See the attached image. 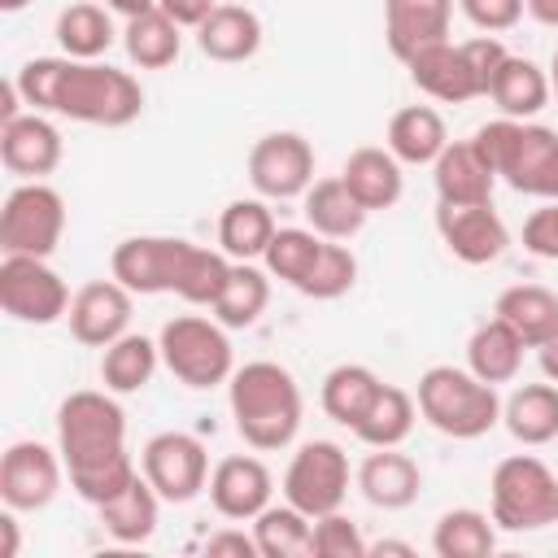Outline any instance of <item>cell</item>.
<instances>
[{
  "instance_id": "obj_1",
  "label": "cell",
  "mask_w": 558,
  "mask_h": 558,
  "mask_svg": "<svg viewBox=\"0 0 558 558\" xmlns=\"http://www.w3.org/2000/svg\"><path fill=\"white\" fill-rule=\"evenodd\" d=\"M57 449L87 506H105L140 475L126 453V410L109 388H78L57 405Z\"/></svg>"
},
{
  "instance_id": "obj_2",
  "label": "cell",
  "mask_w": 558,
  "mask_h": 558,
  "mask_svg": "<svg viewBox=\"0 0 558 558\" xmlns=\"http://www.w3.org/2000/svg\"><path fill=\"white\" fill-rule=\"evenodd\" d=\"M22 100L35 113H57L87 126H131L144 113V87L109 61L35 57L13 74Z\"/></svg>"
},
{
  "instance_id": "obj_3",
  "label": "cell",
  "mask_w": 558,
  "mask_h": 558,
  "mask_svg": "<svg viewBox=\"0 0 558 558\" xmlns=\"http://www.w3.org/2000/svg\"><path fill=\"white\" fill-rule=\"evenodd\" d=\"M109 275L118 283H126L135 296L174 292L187 305L214 310V301L231 275V257L218 248H201L192 240H179V235H131L113 248Z\"/></svg>"
},
{
  "instance_id": "obj_4",
  "label": "cell",
  "mask_w": 558,
  "mask_h": 558,
  "mask_svg": "<svg viewBox=\"0 0 558 558\" xmlns=\"http://www.w3.org/2000/svg\"><path fill=\"white\" fill-rule=\"evenodd\" d=\"M227 401H231L235 432L257 453L288 449L301 432L305 401H301V388H296L292 371L279 366V362L257 357V362L235 366L231 379H227Z\"/></svg>"
},
{
  "instance_id": "obj_5",
  "label": "cell",
  "mask_w": 558,
  "mask_h": 558,
  "mask_svg": "<svg viewBox=\"0 0 558 558\" xmlns=\"http://www.w3.org/2000/svg\"><path fill=\"white\" fill-rule=\"evenodd\" d=\"M471 140L497 179H506L514 192L558 201V131L523 118H497L484 122Z\"/></svg>"
},
{
  "instance_id": "obj_6",
  "label": "cell",
  "mask_w": 558,
  "mask_h": 558,
  "mask_svg": "<svg viewBox=\"0 0 558 558\" xmlns=\"http://www.w3.org/2000/svg\"><path fill=\"white\" fill-rule=\"evenodd\" d=\"M501 61H506V44L497 35H475L466 44L440 39L432 48H418L405 61V70L423 96H432L440 105H466V100L488 96V83Z\"/></svg>"
},
{
  "instance_id": "obj_7",
  "label": "cell",
  "mask_w": 558,
  "mask_h": 558,
  "mask_svg": "<svg viewBox=\"0 0 558 558\" xmlns=\"http://www.w3.org/2000/svg\"><path fill=\"white\" fill-rule=\"evenodd\" d=\"M418 414L453 440H480L501 423L497 384H484L475 371L462 366H427L418 375Z\"/></svg>"
},
{
  "instance_id": "obj_8",
  "label": "cell",
  "mask_w": 558,
  "mask_h": 558,
  "mask_svg": "<svg viewBox=\"0 0 558 558\" xmlns=\"http://www.w3.org/2000/svg\"><path fill=\"white\" fill-rule=\"evenodd\" d=\"M231 327H222L218 318L205 314H174L161 331H157V349H161V366L183 384V388H218L231 379L235 371V353H231Z\"/></svg>"
},
{
  "instance_id": "obj_9",
  "label": "cell",
  "mask_w": 558,
  "mask_h": 558,
  "mask_svg": "<svg viewBox=\"0 0 558 558\" xmlns=\"http://www.w3.org/2000/svg\"><path fill=\"white\" fill-rule=\"evenodd\" d=\"M488 501L501 532H541L558 523V475L536 453H510L493 466Z\"/></svg>"
},
{
  "instance_id": "obj_10",
  "label": "cell",
  "mask_w": 558,
  "mask_h": 558,
  "mask_svg": "<svg viewBox=\"0 0 558 558\" xmlns=\"http://www.w3.org/2000/svg\"><path fill=\"white\" fill-rule=\"evenodd\" d=\"M65 235V201L44 179H22L0 209V248L22 257H52Z\"/></svg>"
},
{
  "instance_id": "obj_11",
  "label": "cell",
  "mask_w": 558,
  "mask_h": 558,
  "mask_svg": "<svg viewBox=\"0 0 558 558\" xmlns=\"http://www.w3.org/2000/svg\"><path fill=\"white\" fill-rule=\"evenodd\" d=\"M349 497V453L336 440H305L283 471V501L310 519L340 510Z\"/></svg>"
},
{
  "instance_id": "obj_12",
  "label": "cell",
  "mask_w": 558,
  "mask_h": 558,
  "mask_svg": "<svg viewBox=\"0 0 558 558\" xmlns=\"http://www.w3.org/2000/svg\"><path fill=\"white\" fill-rule=\"evenodd\" d=\"M70 288L65 279L48 266V257H22V253H4L0 262V305L9 318L31 323V327H48L57 318L70 314Z\"/></svg>"
},
{
  "instance_id": "obj_13",
  "label": "cell",
  "mask_w": 558,
  "mask_h": 558,
  "mask_svg": "<svg viewBox=\"0 0 558 558\" xmlns=\"http://www.w3.org/2000/svg\"><path fill=\"white\" fill-rule=\"evenodd\" d=\"M140 471L161 493V501L187 506L209 484V453L192 432H157L140 453Z\"/></svg>"
},
{
  "instance_id": "obj_14",
  "label": "cell",
  "mask_w": 558,
  "mask_h": 558,
  "mask_svg": "<svg viewBox=\"0 0 558 558\" xmlns=\"http://www.w3.org/2000/svg\"><path fill=\"white\" fill-rule=\"evenodd\" d=\"M61 449L44 445V440H13L0 458V501L17 514L44 510L57 493H61Z\"/></svg>"
},
{
  "instance_id": "obj_15",
  "label": "cell",
  "mask_w": 558,
  "mask_h": 558,
  "mask_svg": "<svg viewBox=\"0 0 558 558\" xmlns=\"http://www.w3.org/2000/svg\"><path fill=\"white\" fill-rule=\"evenodd\" d=\"M248 183L266 201L305 196L314 183V148L296 131H270L248 148Z\"/></svg>"
},
{
  "instance_id": "obj_16",
  "label": "cell",
  "mask_w": 558,
  "mask_h": 558,
  "mask_svg": "<svg viewBox=\"0 0 558 558\" xmlns=\"http://www.w3.org/2000/svg\"><path fill=\"white\" fill-rule=\"evenodd\" d=\"M436 231H440V244L462 266H488L510 244V231H506L501 214L493 209V201H480V205H445V201H436Z\"/></svg>"
},
{
  "instance_id": "obj_17",
  "label": "cell",
  "mask_w": 558,
  "mask_h": 558,
  "mask_svg": "<svg viewBox=\"0 0 558 558\" xmlns=\"http://www.w3.org/2000/svg\"><path fill=\"white\" fill-rule=\"evenodd\" d=\"M131 296L135 292L126 283H118V279H92V283H83L74 292V301H70V314H65L70 336L78 344H87V349L113 344L118 336L131 331Z\"/></svg>"
},
{
  "instance_id": "obj_18",
  "label": "cell",
  "mask_w": 558,
  "mask_h": 558,
  "mask_svg": "<svg viewBox=\"0 0 558 558\" xmlns=\"http://www.w3.org/2000/svg\"><path fill=\"white\" fill-rule=\"evenodd\" d=\"M209 506L231 519V523H253L266 506H270V493H275V480H270V466L253 453H231L222 458L214 471H209Z\"/></svg>"
},
{
  "instance_id": "obj_19",
  "label": "cell",
  "mask_w": 558,
  "mask_h": 558,
  "mask_svg": "<svg viewBox=\"0 0 558 558\" xmlns=\"http://www.w3.org/2000/svg\"><path fill=\"white\" fill-rule=\"evenodd\" d=\"M65 157V140L52 118L44 113H22L0 126V161L17 179H48Z\"/></svg>"
},
{
  "instance_id": "obj_20",
  "label": "cell",
  "mask_w": 558,
  "mask_h": 558,
  "mask_svg": "<svg viewBox=\"0 0 558 558\" xmlns=\"http://www.w3.org/2000/svg\"><path fill=\"white\" fill-rule=\"evenodd\" d=\"M432 183H436V201L445 205H480L493 201L497 170L484 161L475 140H449L445 153L432 161Z\"/></svg>"
},
{
  "instance_id": "obj_21",
  "label": "cell",
  "mask_w": 558,
  "mask_h": 558,
  "mask_svg": "<svg viewBox=\"0 0 558 558\" xmlns=\"http://www.w3.org/2000/svg\"><path fill=\"white\" fill-rule=\"evenodd\" d=\"M453 0H384V35L397 61H410L418 48L449 39Z\"/></svg>"
},
{
  "instance_id": "obj_22",
  "label": "cell",
  "mask_w": 558,
  "mask_h": 558,
  "mask_svg": "<svg viewBox=\"0 0 558 558\" xmlns=\"http://www.w3.org/2000/svg\"><path fill=\"white\" fill-rule=\"evenodd\" d=\"M196 48H201L209 61H218V65L253 61L257 48H262V17H257L248 4L222 0V4L196 26Z\"/></svg>"
},
{
  "instance_id": "obj_23",
  "label": "cell",
  "mask_w": 558,
  "mask_h": 558,
  "mask_svg": "<svg viewBox=\"0 0 558 558\" xmlns=\"http://www.w3.org/2000/svg\"><path fill=\"white\" fill-rule=\"evenodd\" d=\"M357 488L375 510H405V506H414V497L423 488V471L397 445L392 449H375L357 466Z\"/></svg>"
},
{
  "instance_id": "obj_24",
  "label": "cell",
  "mask_w": 558,
  "mask_h": 558,
  "mask_svg": "<svg viewBox=\"0 0 558 558\" xmlns=\"http://www.w3.org/2000/svg\"><path fill=\"white\" fill-rule=\"evenodd\" d=\"M344 187L357 196V205L366 214L375 209H392L405 192V174H401V161L388 153V148H353L344 157V170H340Z\"/></svg>"
},
{
  "instance_id": "obj_25",
  "label": "cell",
  "mask_w": 558,
  "mask_h": 558,
  "mask_svg": "<svg viewBox=\"0 0 558 558\" xmlns=\"http://www.w3.org/2000/svg\"><path fill=\"white\" fill-rule=\"evenodd\" d=\"M549 74L536 65V61H527V57H514V52H506V61L497 65V74H493V83H488V100L501 109V118H523V122H532L545 105H549Z\"/></svg>"
},
{
  "instance_id": "obj_26",
  "label": "cell",
  "mask_w": 558,
  "mask_h": 558,
  "mask_svg": "<svg viewBox=\"0 0 558 558\" xmlns=\"http://www.w3.org/2000/svg\"><path fill=\"white\" fill-rule=\"evenodd\" d=\"M449 144L445 118L432 105H405L388 118V153L401 166H432Z\"/></svg>"
},
{
  "instance_id": "obj_27",
  "label": "cell",
  "mask_w": 558,
  "mask_h": 558,
  "mask_svg": "<svg viewBox=\"0 0 558 558\" xmlns=\"http://www.w3.org/2000/svg\"><path fill=\"white\" fill-rule=\"evenodd\" d=\"M105 532L118 541V545H144L153 532H157V519H161V493L144 480V471L118 493L109 497L105 506H96Z\"/></svg>"
},
{
  "instance_id": "obj_28",
  "label": "cell",
  "mask_w": 558,
  "mask_h": 558,
  "mask_svg": "<svg viewBox=\"0 0 558 558\" xmlns=\"http://www.w3.org/2000/svg\"><path fill=\"white\" fill-rule=\"evenodd\" d=\"M493 314L527 344V349H541L554 331H558V292L541 288V283H514L497 296Z\"/></svg>"
},
{
  "instance_id": "obj_29",
  "label": "cell",
  "mask_w": 558,
  "mask_h": 558,
  "mask_svg": "<svg viewBox=\"0 0 558 558\" xmlns=\"http://www.w3.org/2000/svg\"><path fill=\"white\" fill-rule=\"evenodd\" d=\"M501 423L519 445H549L558 440V384H523L501 401Z\"/></svg>"
},
{
  "instance_id": "obj_30",
  "label": "cell",
  "mask_w": 558,
  "mask_h": 558,
  "mask_svg": "<svg viewBox=\"0 0 558 558\" xmlns=\"http://www.w3.org/2000/svg\"><path fill=\"white\" fill-rule=\"evenodd\" d=\"M301 201H305V222H310L323 240H353V235L366 227V209L357 205V196L344 187L340 174L314 179Z\"/></svg>"
},
{
  "instance_id": "obj_31",
  "label": "cell",
  "mask_w": 558,
  "mask_h": 558,
  "mask_svg": "<svg viewBox=\"0 0 558 558\" xmlns=\"http://www.w3.org/2000/svg\"><path fill=\"white\" fill-rule=\"evenodd\" d=\"M157 366H161V349H157V340H148L140 331H126L100 349V384L118 397L148 388Z\"/></svg>"
},
{
  "instance_id": "obj_32",
  "label": "cell",
  "mask_w": 558,
  "mask_h": 558,
  "mask_svg": "<svg viewBox=\"0 0 558 558\" xmlns=\"http://www.w3.org/2000/svg\"><path fill=\"white\" fill-rule=\"evenodd\" d=\"M379 375L371 371V366H362V362H340V366H331L327 375H323V388H318V405H323V414L331 418V423H340V427H357V418L366 414V405L375 401V392H379Z\"/></svg>"
},
{
  "instance_id": "obj_33",
  "label": "cell",
  "mask_w": 558,
  "mask_h": 558,
  "mask_svg": "<svg viewBox=\"0 0 558 558\" xmlns=\"http://www.w3.org/2000/svg\"><path fill=\"white\" fill-rule=\"evenodd\" d=\"M523 340L493 314L488 323H480L466 340V371H475L484 384H510L523 366Z\"/></svg>"
},
{
  "instance_id": "obj_34",
  "label": "cell",
  "mask_w": 558,
  "mask_h": 558,
  "mask_svg": "<svg viewBox=\"0 0 558 558\" xmlns=\"http://www.w3.org/2000/svg\"><path fill=\"white\" fill-rule=\"evenodd\" d=\"M275 214L266 209V201H253V196H240L222 209L218 218V244L231 262H253L266 253L270 235H275Z\"/></svg>"
},
{
  "instance_id": "obj_35",
  "label": "cell",
  "mask_w": 558,
  "mask_h": 558,
  "mask_svg": "<svg viewBox=\"0 0 558 558\" xmlns=\"http://www.w3.org/2000/svg\"><path fill=\"white\" fill-rule=\"evenodd\" d=\"M414 418H418V401L397 384H379V392L366 405V414L357 418L353 436L371 449H392L414 432Z\"/></svg>"
},
{
  "instance_id": "obj_36",
  "label": "cell",
  "mask_w": 558,
  "mask_h": 558,
  "mask_svg": "<svg viewBox=\"0 0 558 558\" xmlns=\"http://www.w3.org/2000/svg\"><path fill=\"white\" fill-rule=\"evenodd\" d=\"M270 305V270H257L253 262H231V275L214 301V318L231 331L253 327Z\"/></svg>"
},
{
  "instance_id": "obj_37",
  "label": "cell",
  "mask_w": 558,
  "mask_h": 558,
  "mask_svg": "<svg viewBox=\"0 0 558 558\" xmlns=\"http://www.w3.org/2000/svg\"><path fill=\"white\" fill-rule=\"evenodd\" d=\"M432 549L436 558H488L497 549V523L493 514L471 506L445 510L432 527Z\"/></svg>"
},
{
  "instance_id": "obj_38",
  "label": "cell",
  "mask_w": 558,
  "mask_h": 558,
  "mask_svg": "<svg viewBox=\"0 0 558 558\" xmlns=\"http://www.w3.org/2000/svg\"><path fill=\"white\" fill-rule=\"evenodd\" d=\"M262 558H314V519L296 506H266L253 519Z\"/></svg>"
},
{
  "instance_id": "obj_39",
  "label": "cell",
  "mask_w": 558,
  "mask_h": 558,
  "mask_svg": "<svg viewBox=\"0 0 558 558\" xmlns=\"http://www.w3.org/2000/svg\"><path fill=\"white\" fill-rule=\"evenodd\" d=\"M57 44L65 57H78V61H100L109 48H113V22H109V9L92 4V0H78L70 9L57 13Z\"/></svg>"
},
{
  "instance_id": "obj_40",
  "label": "cell",
  "mask_w": 558,
  "mask_h": 558,
  "mask_svg": "<svg viewBox=\"0 0 558 558\" xmlns=\"http://www.w3.org/2000/svg\"><path fill=\"white\" fill-rule=\"evenodd\" d=\"M183 26L170 22L161 9H148L140 17H126V31H122V44H126V57L140 65V70H166L179 61V48H183Z\"/></svg>"
},
{
  "instance_id": "obj_41",
  "label": "cell",
  "mask_w": 558,
  "mask_h": 558,
  "mask_svg": "<svg viewBox=\"0 0 558 558\" xmlns=\"http://www.w3.org/2000/svg\"><path fill=\"white\" fill-rule=\"evenodd\" d=\"M318 253H323V235H318L314 227H279V231L270 235L262 262H266L270 279H283L288 288H301L305 275L314 270Z\"/></svg>"
},
{
  "instance_id": "obj_42",
  "label": "cell",
  "mask_w": 558,
  "mask_h": 558,
  "mask_svg": "<svg viewBox=\"0 0 558 558\" xmlns=\"http://www.w3.org/2000/svg\"><path fill=\"white\" fill-rule=\"evenodd\" d=\"M353 283H357V257H353L340 240H323V253H318L314 270L305 275V283H301L296 292H301V296H314V301H336V296H344Z\"/></svg>"
},
{
  "instance_id": "obj_43",
  "label": "cell",
  "mask_w": 558,
  "mask_h": 558,
  "mask_svg": "<svg viewBox=\"0 0 558 558\" xmlns=\"http://www.w3.org/2000/svg\"><path fill=\"white\" fill-rule=\"evenodd\" d=\"M314 558H366V541L357 523L340 510L314 519Z\"/></svg>"
},
{
  "instance_id": "obj_44",
  "label": "cell",
  "mask_w": 558,
  "mask_h": 558,
  "mask_svg": "<svg viewBox=\"0 0 558 558\" xmlns=\"http://www.w3.org/2000/svg\"><path fill=\"white\" fill-rule=\"evenodd\" d=\"M458 4H462L466 22L480 26L484 35H501V31L519 26V17L527 13L523 0H458Z\"/></svg>"
},
{
  "instance_id": "obj_45",
  "label": "cell",
  "mask_w": 558,
  "mask_h": 558,
  "mask_svg": "<svg viewBox=\"0 0 558 558\" xmlns=\"http://www.w3.org/2000/svg\"><path fill=\"white\" fill-rule=\"evenodd\" d=\"M523 248L532 257L558 262V201H545L541 209L527 214V222H523Z\"/></svg>"
},
{
  "instance_id": "obj_46",
  "label": "cell",
  "mask_w": 558,
  "mask_h": 558,
  "mask_svg": "<svg viewBox=\"0 0 558 558\" xmlns=\"http://www.w3.org/2000/svg\"><path fill=\"white\" fill-rule=\"evenodd\" d=\"M205 554H209V558H262L257 536H244V532H235V527L214 532V536L205 541Z\"/></svg>"
},
{
  "instance_id": "obj_47",
  "label": "cell",
  "mask_w": 558,
  "mask_h": 558,
  "mask_svg": "<svg viewBox=\"0 0 558 558\" xmlns=\"http://www.w3.org/2000/svg\"><path fill=\"white\" fill-rule=\"evenodd\" d=\"M157 9H161L170 22H179L183 31H196V26L218 9V0H157Z\"/></svg>"
},
{
  "instance_id": "obj_48",
  "label": "cell",
  "mask_w": 558,
  "mask_h": 558,
  "mask_svg": "<svg viewBox=\"0 0 558 558\" xmlns=\"http://www.w3.org/2000/svg\"><path fill=\"white\" fill-rule=\"evenodd\" d=\"M0 558H17V545H22V536H17V510H9L4 506V514H0Z\"/></svg>"
},
{
  "instance_id": "obj_49",
  "label": "cell",
  "mask_w": 558,
  "mask_h": 558,
  "mask_svg": "<svg viewBox=\"0 0 558 558\" xmlns=\"http://www.w3.org/2000/svg\"><path fill=\"white\" fill-rule=\"evenodd\" d=\"M536 357H541V371H545V379H554L558 384V331L536 349Z\"/></svg>"
},
{
  "instance_id": "obj_50",
  "label": "cell",
  "mask_w": 558,
  "mask_h": 558,
  "mask_svg": "<svg viewBox=\"0 0 558 558\" xmlns=\"http://www.w3.org/2000/svg\"><path fill=\"white\" fill-rule=\"evenodd\" d=\"M523 9H527L541 26H554V31H558V0H523Z\"/></svg>"
},
{
  "instance_id": "obj_51",
  "label": "cell",
  "mask_w": 558,
  "mask_h": 558,
  "mask_svg": "<svg viewBox=\"0 0 558 558\" xmlns=\"http://www.w3.org/2000/svg\"><path fill=\"white\" fill-rule=\"evenodd\" d=\"M105 9H113V13H122V17H140V13L157 9V0H105Z\"/></svg>"
},
{
  "instance_id": "obj_52",
  "label": "cell",
  "mask_w": 558,
  "mask_h": 558,
  "mask_svg": "<svg viewBox=\"0 0 558 558\" xmlns=\"http://www.w3.org/2000/svg\"><path fill=\"white\" fill-rule=\"evenodd\" d=\"M366 554H401V558H410L414 554V545H405V541H375V545H366Z\"/></svg>"
},
{
  "instance_id": "obj_53",
  "label": "cell",
  "mask_w": 558,
  "mask_h": 558,
  "mask_svg": "<svg viewBox=\"0 0 558 558\" xmlns=\"http://www.w3.org/2000/svg\"><path fill=\"white\" fill-rule=\"evenodd\" d=\"M549 92L558 96V48H554V57H549Z\"/></svg>"
},
{
  "instance_id": "obj_54",
  "label": "cell",
  "mask_w": 558,
  "mask_h": 558,
  "mask_svg": "<svg viewBox=\"0 0 558 558\" xmlns=\"http://www.w3.org/2000/svg\"><path fill=\"white\" fill-rule=\"evenodd\" d=\"M26 4H31V0H0V9H4V13H22Z\"/></svg>"
},
{
  "instance_id": "obj_55",
  "label": "cell",
  "mask_w": 558,
  "mask_h": 558,
  "mask_svg": "<svg viewBox=\"0 0 558 558\" xmlns=\"http://www.w3.org/2000/svg\"><path fill=\"white\" fill-rule=\"evenodd\" d=\"M235 4H248V0H235Z\"/></svg>"
}]
</instances>
